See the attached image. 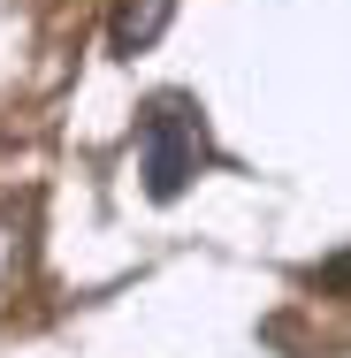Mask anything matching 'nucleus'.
<instances>
[{
    "mask_svg": "<svg viewBox=\"0 0 351 358\" xmlns=\"http://www.w3.org/2000/svg\"><path fill=\"white\" fill-rule=\"evenodd\" d=\"M138 145H145V191L153 199H176L199 176V160H207V130H199V115L184 99H153Z\"/></svg>",
    "mask_w": 351,
    "mask_h": 358,
    "instance_id": "1",
    "label": "nucleus"
},
{
    "mask_svg": "<svg viewBox=\"0 0 351 358\" xmlns=\"http://www.w3.org/2000/svg\"><path fill=\"white\" fill-rule=\"evenodd\" d=\"M168 15H176V0H123L115 23H107V46L115 54H138V46H153L168 31Z\"/></svg>",
    "mask_w": 351,
    "mask_h": 358,
    "instance_id": "2",
    "label": "nucleus"
},
{
    "mask_svg": "<svg viewBox=\"0 0 351 358\" xmlns=\"http://www.w3.org/2000/svg\"><path fill=\"white\" fill-rule=\"evenodd\" d=\"M8 267H15V221L0 214V282H8Z\"/></svg>",
    "mask_w": 351,
    "mask_h": 358,
    "instance_id": "3",
    "label": "nucleus"
}]
</instances>
